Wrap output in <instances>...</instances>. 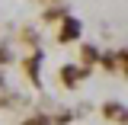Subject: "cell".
<instances>
[{
    "mask_svg": "<svg viewBox=\"0 0 128 125\" xmlns=\"http://www.w3.org/2000/svg\"><path fill=\"white\" fill-rule=\"evenodd\" d=\"M64 26H67V29H61V39H74V35L80 32V23H77V19H67Z\"/></svg>",
    "mask_w": 128,
    "mask_h": 125,
    "instance_id": "cell-1",
    "label": "cell"
}]
</instances>
